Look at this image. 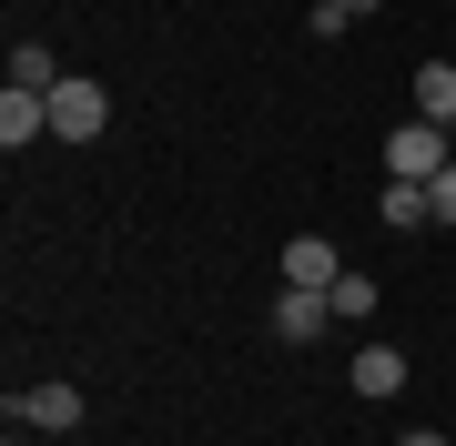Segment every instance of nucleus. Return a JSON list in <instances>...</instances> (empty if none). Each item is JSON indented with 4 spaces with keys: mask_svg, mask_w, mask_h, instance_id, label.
I'll use <instances>...</instances> for the list:
<instances>
[{
    "mask_svg": "<svg viewBox=\"0 0 456 446\" xmlns=\"http://www.w3.org/2000/svg\"><path fill=\"white\" fill-rule=\"evenodd\" d=\"M426 214H436V223H456V163H446L436 182H426Z\"/></svg>",
    "mask_w": 456,
    "mask_h": 446,
    "instance_id": "obj_13",
    "label": "nucleus"
},
{
    "mask_svg": "<svg viewBox=\"0 0 456 446\" xmlns=\"http://www.w3.org/2000/svg\"><path fill=\"white\" fill-rule=\"evenodd\" d=\"M446 142H456V133H446Z\"/></svg>",
    "mask_w": 456,
    "mask_h": 446,
    "instance_id": "obj_15",
    "label": "nucleus"
},
{
    "mask_svg": "<svg viewBox=\"0 0 456 446\" xmlns=\"http://www.w3.org/2000/svg\"><path fill=\"white\" fill-rule=\"evenodd\" d=\"M284 284H305V295H335V284H345V254L325 244V233H294V244H284Z\"/></svg>",
    "mask_w": 456,
    "mask_h": 446,
    "instance_id": "obj_4",
    "label": "nucleus"
},
{
    "mask_svg": "<svg viewBox=\"0 0 456 446\" xmlns=\"http://www.w3.org/2000/svg\"><path fill=\"white\" fill-rule=\"evenodd\" d=\"M365 11H386V0H314V41H335L345 20H365Z\"/></svg>",
    "mask_w": 456,
    "mask_h": 446,
    "instance_id": "obj_11",
    "label": "nucleus"
},
{
    "mask_svg": "<svg viewBox=\"0 0 456 446\" xmlns=\"http://www.w3.org/2000/svg\"><path fill=\"white\" fill-rule=\"evenodd\" d=\"M0 142H11V152L20 142H51V92H20V82L0 92Z\"/></svg>",
    "mask_w": 456,
    "mask_h": 446,
    "instance_id": "obj_6",
    "label": "nucleus"
},
{
    "mask_svg": "<svg viewBox=\"0 0 456 446\" xmlns=\"http://www.w3.org/2000/svg\"><path fill=\"white\" fill-rule=\"evenodd\" d=\"M11 426L71 436V426H82V385H11Z\"/></svg>",
    "mask_w": 456,
    "mask_h": 446,
    "instance_id": "obj_3",
    "label": "nucleus"
},
{
    "mask_svg": "<svg viewBox=\"0 0 456 446\" xmlns=\"http://www.w3.org/2000/svg\"><path fill=\"white\" fill-rule=\"evenodd\" d=\"M416 122L456 133V61H416Z\"/></svg>",
    "mask_w": 456,
    "mask_h": 446,
    "instance_id": "obj_7",
    "label": "nucleus"
},
{
    "mask_svg": "<svg viewBox=\"0 0 456 446\" xmlns=\"http://www.w3.org/2000/svg\"><path fill=\"white\" fill-rule=\"evenodd\" d=\"M375 214H386V233H426V223H436V214H426V182H386Z\"/></svg>",
    "mask_w": 456,
    "mask_h": 446,
    "instance_id": "obj_9",
    "label": "nucleus"
},
{
    "mask_svg": "<svg viewBox=\"0 0 456 446\" xmlns=\"http://www.w3.org/2000/svg\"><path fill=\"white\" fill-rule=\"evenodd\" d=\"M102 122H112V92H102V82H71V71H61V82H51V142H92Z\"/></svg>",
    "mask_w": 456,
    "mask_h": 446,
    "instance_id": "obj_2",
    "label": "nucleus"
},
{
    "mask_svg": "<svg viewBox=\"0 0 456 446\" xmlns=\"http://www.w3.org/2000/svg\"><path fill=\"white\" fill-rule=\"evenodd\" d=\"M11 82H20V92H51V82H61V61H51L41 41H20V51H11Z\"/></svg>",
    "mask_w": 456,
    "mask_h": 446,
    "instance_id": "obj_10",
    "label": "nucleus"
},
{
    "mask_svg": "<svg viewBox=\"0 0 456 446\" xmlns=\"http://www.w3.org/2000/svg\"><path fill=\"white\" fill-rule=\"evenodd\" d=\"M395 385H406V355H395V345H365L355 355V396H395Z\"/></svg>",
    "mask_w": 456,
    "mask_h": 446,
    "instance_id": "obj_8",
    "label": "nucleus"
},
{
    "mask_svg": "<svg viewBox=\"0 0 456 446\" xmlns=\"http://www.w3.org/2000/svg\"><path fill=\"white\" fill-rule=\"evenodd\" d=\"M456 163V142L436 133V122H406V133H386V182H436Z\"/></svg>",
    "mask_w": 456,
    "mask_h": 446,
    "instance_id": "obj_1",
    "label": "nucleus"
},
{
    "mask_svg": "<svg viewBox=\"0 0 456 446\" xmlns=\"http://www.w3.org/2000/svg\"><path fill=\"white\" fill-rule=\"evenodd\" d=\"M395 446H446V436H436V426H416V436H395Z\"/></svg>",
    "mask_w": 456,
    "mask_h": 446,
    "instance_id": "obj_14",
    "label": "nucleus"
},
{
    "mask_svg": "<svg viewBox=\"0 0 456 446\" xmlns=\"http://www.w3.org/2000/svg\"><path fill=\"white\" fill-rule=\"evenodd\" d=\"M335 314H345V325H355V314H375V274H355V264H345V284H335Z\"/></svg>",
    "mask_w": 456,
    "mask_h": 446,
    "instance_id": "obj_12",
    "label": "nucleus"
},
{
    "mask_svg": "<svg viewBox=\"0 0 456 446\" xmlns=\"http://www.w3.org/2000/svg\"><path fill=\"white\" fill-rule=\"evenodd\" d=\"M325 325H335V295H305V284L274 295V345H314Z\"/></svg>",
    "mask_w": 456,
    "mask_h": 446,
    "instance_id": "obj_5",
    "label": "nucleus"
}]
</instances>
